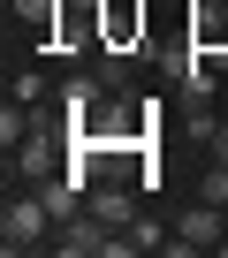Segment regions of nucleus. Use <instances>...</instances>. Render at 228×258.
I'll return each mask as SVG.
<instances>
[{"label":"nucleus","mask_w":228,"mask_h":258,"mask_svg":"<svg viewBox=\"0 0 228 258\" xmlns=\"http://www.w3.org/2000/svg\"><path fill=\"white\" fill-rule=\"evenodd\" d=\"M53 250H61V258H130V235H106V220L76 213V220L53 235Z\"/></svg>","instance_id":"1"},{"label":"nucleus","mask_w":228,"mask_h":258,"mask_svg":"<svg viewBox=\"0 0 228 258\" xmlns=\"http://www.w3.org/2000/svg\"><path fill=\"white\" fill-rule=\"evenodd\" d=\"M46 228H53L46 198H8V213H0V243H8V250H38Z\"/></svg>","instance_id":"2"},{"label":"nucleus","mask_w":228,"mask_h":258,"mask_svg":"<svg viewBox=\"0 0 228 258\" xmlns=\"http://www.w3.org/2000/svg\"><path fill=\"white\" fill-rule=\"evenodd\" d=\"M99 99H106L99 76H69V84H61V129H76V137H84V129L99 121Z\"/></svg>","instance_id":"3"},{"label":"nucleus","mask_w":228,"mask_h":258,"mask_svg":"<svg viewBox=\"0 0 228 258\" xmlns=\"http://www.w3.org/2000/svg\"><path fill=\"white\" fill-rule=\"evenodd\" d=\"M145 38V8H137V0H99V46H137Z\"/></svg>","instance_id":"4"},{"label":"nucleus","mask_w":228,"mask_h":258,"mask_svg":"<svg viewBox=\"0 0 228 258\" xmlns=\"http://www.w3.org/2000/svg\"><path fill=\"white\" fill-rule=\"evenodd\" d=\"M220 243H228V235H220V205L198 198V205L183 213V228H175V250H220Z\"/></svg>","instance_id":"5"},{"label":"nucleus","mask_w":228,"mask_h":258,"mask_svg":"<svg viewBox=\"0 0 228 258\" xmlns=\"http://www.w3.org/2000/svg\"><path fill=\"white\" fill-rule=\"evenodd\" d=\"M84 213H91V220H106V228H130V220H137V198H130L122 182H99V190L84 198Z\"/></svg>","instance_id":"6"},{"label":"nucleus","mask_w":228,"mask_h":258,"mask_svg":"<svg viewBox=\"0 0 228 258\" xmlns=\"http://www.w3.org/2000/svg\"><path fill=\"white\" fill-rule=\"evenodd\" d=\"M175 69H183V91H190V106H213V91H220V76H213V53H198V46H190Z\"/></svg>","instance_id":"7"},{"label":"nucleus","mask_w":228,"mask_h":258,"mask_svg":"<svg viewBox=\"0 0 228 258\" xmlns=\"http://www.w3.org/2000/svg\"><path fill=\"white\" fill-rule=\"evenodd\" d=\"M16 16H23L31 31H53V23L69 16V0H16Z\"/></svg>","instance_id":"8"},{"label":"nucleus","mask_w":228,"mask_h":258,"mask_svg":"<svg viewBox=\"0 0 228 258\" xmlns=\"http://www.w3.org/2000/svg\"><path fill=\"white\" fill-rule=\"evenodd\" d=\"M53 167V137L38 129V137H23V175H46Z\"/></svg>","instance_id":"9"},{"label":"nucleus","mask_w":228,"mask_h":258,"mask_svg":"<svg viewBox=\"0 0 228 258\" xmlns=\"http://www.w3.org/2000/svg\"><path fill=\"white\" fill-rule=\"evenodd\" d=\"M8 99H16V106H38V99H46V76H38V69H23V76H16V91H8Z\"/></svg>","instance_id":"10"},{"label":"nucleus","mask_w":228,"mask_h":258,"mask_svg":"<svg viewBox=\"0 0 228 258\" xmlns=\"http://www.w3.org/2000/svg\"><path fill=\"white\" fill-rule=\"evenodd\" d=\"M198 198H205V205H228V167H220V160H213V175H198Z\"/></svg>","instance_id":"11"},{"label":"nucleus","mask_w":228,"mask_h":258,"mask_svg":"<svg viewBox=\"0 0 228 258\" xmlns=\"http://www.w3.org/2000/svg\"><path fill=\"white\" fill-rule=\"evenodd\" d=\"M23 137H31V121H23V114H16V99H8V114H0V145H8V152H16Z\"/></svg>","instance_id":"12"},{"label":"nucleus","mask_w":228,"mask_h":258,"mask_svg":"<svg viewBox=\"0 0 228 258\" xmlns=\"http://www.w3.org/2000/svg\"><path fill=\"white\" fill-rule=\"evenodd\" d=\"M160 243H167L160 220H137V228H130V250H160Z\"/></svg>","instance_id":"13"},{"label":"nucleus","mask_w":228,"mask_h":258,"mask_svg":"<svg viewBox=\"0 0 228 258\" xmlns=\"http://www.w3.org/2000/svg\"><path fill=\"white\" fill-rule=\"evenodd\" d=\"M205 145H213V160H220V167H228V121H220V129H213V137H205Z\"/></svg>","instance_id":"14"}]
</instances>
